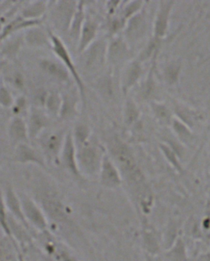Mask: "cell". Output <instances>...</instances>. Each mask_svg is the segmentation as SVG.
<instances>
[{"label": "cell", "instance_id": "cell-28", "mask_svg": "<svg viewBox=\"0 0 210 261\" xmlns=\"http://www.w3.org/2000/svg\"><path fill=\"white\" fill-rule=\"evenodd\" d=\"M147 261H154L151 256H147Z\"/></svg>", "mask_w": 210, "mask_h": 261}, {"label": "cell", "instance_id": "cell-15", "mask_svg": "<svg viewBox=\"0 0 210 261\" xmlns=\"http://www.w3.org/2000/svg\"><path fill=\"white\" fill-rule=\"evenodd\" d=\"M141 66L137 62L132 63L127 72L126 73L124 80V90H127L130 87H133L135 83H137L138 78L141 76Z\"/></svg>", "mask_w": 210, "mask_h": 261}, {"label": "cell", "instance_id": "cell-12", "mask_svg": "<svg viewBox=\"0 0 210 261\" xmlns=\"http://www.w3.org/2000/svg\"><path fill=\"white\" fill-rule=\"evenodd\" d=\"M42 200L43 208L52 218H55L56 220H60L64 216L63 205L56 199L46 197Z\"/></svg>", "mask_w": 210, "mask_h": 261}, {"label": "cell", "instance_id": "cell-10", "mask_svg": "<svg viewBox=\"0 0 210 261\" xmlns=\"http://www.w3.org/2000/svg\"><path fill=\"white\" fill-rule=\"evenodd\" d=\"M47 119L42 113L34 111L30 118L28 133L31 138H35L39 135L44 126H46Z\"/></svg>", "mask_w": 210, "mask_h": 261}, {"label": "cell", "instance_id": "cell-13", "mask_svg": "<svg viewBox=\"0 0 210 261\" xmlns=\"http://www.w3.org/2000/svg\"><path fill=\"white\" fill-rule=\"evenodd\" d=\"M97 25L94 21L87 20L82 28V40L80 43V51L84 50V48L91 43V40L95 38L96 34Z\"/></svg>", "mask_w": 210, "mask_h": 261}, {"label": "cell", "instance_id": "cell-29", "mask_svg": "<svg viewBox=\"0 0 210 261\" xmlns=\"http://www.w3.org/2000/svg\"><path fill=\"white\" fill-rule=\"evenodd\" d=\"M21 261H22V260H21Z\"/></svg>", "mask_w": 210, "mask_h": 261}, {"label": "cell", "instance_id": "cell-5", "mask_svg": "<svg viewBox=\"0 0 210 261\" xmlns=\"http://www.w3.org/2000/svg\"><path fill=\"white\" fill-rule=\"evenodd\" d=\"M49 36H50L51 40H52V44H54V50L55 54L59 56L60 59L63 60V63H65L67 65V68L71 71L72 73V76L75 78L78 86L80 87L81 91L83 93V85H82V80H81L80 76L78 75L76 72L75 66L72 62V59L70 58L69 54L67 52V48L64 47L61 40L58 38L57 36L52 34L49 32Z\"/></svg>", "mask_w": 210, "mask_h": 261}, {"label": "cell", "instance_id": "cell-7", "mask_svg": "<svg viewBox=\"0 0 210 261\" xmlns=\"http://www.w3.org/2000/svg\"><path fill=\"white\" fill-rule=\"evenodd\" d=\"M15 160L20 163H35L40 166H44V160L39 155L38 153L29 145L19 144L16 150Z\"/></svg>", "mask_w": 210, "mask_h": 261}, {"label": "cell", "instance_id": "cell-20", "mask_svg": "<svg viewBox=\"0 0 210 261\" xmlns=\"http://www.w3.org/2000/svg\"><path fill=\"white\" fill-rule=\"evenodd\" d=\"M45 10V5L44 2H37L32 6L28 7L23 12V16L25 17H37L44 13Z\"/></svg>", "mask_w": 210, "mask_h": 261}, {"label": "cell", "instance_id": "cell-26", "mask_svg": "<svg viewBox=\"0 0 210 261\" xmlns=\"http://www.w3.org/2000/svg\"><path fill=\"white\" fill-rule=\"evenodd\" d=\"M141 1H137V2H133L132 5H129V6L126 8V10H125V17H130L133 13H136V12L141 8Z\"/></svg>", "mask_w": 210, "mask_h": 261}, {"label": "cell", "instance_id": "cell-21", "mask_svg": "<svg viewBox=\"0 0 210 261\" xmlns=\"http://www.w3.org/2000/svg\"><path fill=\"white\" fill-rule=\"evenodd\" d=\"M47 108L49 111L52 112L54 114H57L58 112L60 110V106H61V100L59 95L55 93H52L49 95L47 99Z\"/></svg>", "mask_w": 210, "mask_h": 261}, {"label": "cell", "instance_id": "cell-14", "mask_svg": "<svg viewBox=\"0 0 210 261\" xmlns=\"http://www.w3.org/2000/svg\"><path fill=\"white\" fill-rule=\"evenodd\" d=\"M41 68L55 77L59 78L60 80H67V73L65 70L62 67L50 60H43L40 63Z\"/></svg>", "mask_w": 210, "mask_h": 261}, {"label": "cell", "instance_id": "cell-8", "mask_svg": "<svg viewBox=\"0 0 210 261\" xmlns=\"http://www.w3.org/2000/svg\"><path fill=\"white\" fill-rule=\"evenodd\" d=\"M9 136L12 141L17 143L23 144L28 140L29 136L28 126L21 118L13 119L9 126Z\"/></svg>", "mask_w": 210, "mask_h": 261}, {"label": "cell", "instance_id": "cell-17", "mask_svg": "<svg viewBox=\"0 0 210 261\" xmlns=\"http://www.w3.org/2000/svg\"><path fill=\"white\" fill-rule=\"evenodd\" d=\"M124 121L126 124L130 125L139 117V110L133 101H128L125 107Z\"/></svg>", "mask_w": 210, "mask_h": 261}, {"label": "cell", "instance_id": "cell-16", "mask_svg": "<svg viewBox=\"0 0 210 261\" xmlns=\"http://www.w3.org/2000/svg\"><path fill=\"white\" fill-rule=\"evenodd\" d=\"M40 21L37 20H33V21H24L22 18H17V19L13 21L12 23L9 24L5 29L3 31L2 39L5 38V36H8L9 33L14 32L16 30L20 29V28H25L28 25H35V24L40 23Z\"/></svg>", "mask_w": 210, "mask_h": 261}, {"label": "cell", "instance_id": "cell-9", "mask_svg": "<svg viewBox=\"0 0 210 261\" xmlns=\"http://www.w3.org/2000/svg\"><path fill=\"white\" fill-rule=\"evenodd\" d=\"M63 142L62 133H52L42 140V146L47 154L51 156L57 155Z\"/></svg>", "mask_w": 210, "mask_h": 261}, {"label": "cell", "instance_id": "cell-2", "mask_svg": "<svg viewBox=\"0 0 210 261\" xmlns=\"http://www.w3.org/2000/svg\"><path fill=\"white\" fill-rule=\"evenodd\" d=\"M19 197L24 216L28 223H32L37 229L42 231L46 229V217L38 204L28 196L22 195Z\"/></svg>", "mask_w": 210, "mask_h": 261}, {"label": "cell", "instance_id": "cell-27", "mask_svg": "<svg viewBox=\"0 0 210 261\" xmlns=\"http://www.w3.org/2000/svg\"><path fill=\"white\" fill-rule=\"evenodd\" d=\"M160 147H161V150L164 151V154L167 156V158L170 160L171 162H172L173 165H177V162H176V160H175L173 154H172V151L167 147L166 145H160Z\"/></svg>", "mask_w": 210, "mask_h": 261}, {"label": "cell", "instance_id": "cell-3", "mask_svg": "<svg viewBox=\"0 0 210 261\" xmlns=\"http://www.w3.org/2000/svg\"><path fill=\"white\" fill-rule=\"evenodd\" d=\"M101 184L108 188H116L122 184V178L118 169L110 157L103 156L100 168Z\"/></svg>", "mask_w": 210, "mask_h": 261}, {"label": "cell", "instance_id": "cell-23", "mask_svg": "<svg viewBox=\"0 0 210 261\" xmlns=\"http://www.w3.org/2000/svg\"><path fill=\"white\" fill-rule=\"evenodd\" d=\"M124 47H123V44L120 42V41H117L113 44V48H112V57L114 59H119L122 57V55L124 54Z\"/></svg>", "mask_w": 210, "mask_h": 261}, {"label": "cell", "instance_id": "cell-19", "mask_svg": "<svg viewBox=\"0 0 210 261\" xmlns=\"http://www.w3.org/2000/svg\"><path fill=\"white\" fill-rule=\"evenodd\" d=\"M143 20L140 16H137V17L133 18V20L130 21L127 32H128V34H130V37L132 36L137 37L143 32Z\"/></svg>", "mask_w": 210, "mask_h": 261}, {"label": "cell", "instance_id": "cell-4", "mask_svg": "<svg viewBox=\"0 0 210 261\" xmlns=\"http://www.w3.org/2000/svg\"><path fill=\"white\" fill-rule=\"evenodd\" d=\"M77 156H76L75 144L71 133H68L63 143L62 150V162L65 168H67L74 175L79 174L78 169Z\"/></svg>", "mask_w": 210, "mask_h": 261}, {"label": "cell", "instance_id": "cell-1", "mask_svg": "<svg viewBox=\"0 0 210 261\" xmlns=\"http://www.w3.org/2000/svg\"><path fill=\"white\" fill-rule=\"evenodd\" d=\"M76 156L81 169L87 174H95L101 168L103 158L100 157V152L88 142L80 145V150Z\"/></svg>", "mask_w": 210, "mask_h": 261}, {"label": "cell", "instance_id": "cell-24", "mask_svg": "<svg viewBox=\"0 0 210 261\" xmlns=\"http://www.w3.org/2000/svg\"><path fill=\"white\" fill-rule=\"evenodd\" d=\"M0 101H1L2 106H5V107H9L13 102L12 97H11L9 91H7L6 89L4 88V87L1 88V91H0Z\"/></svg>", "mask_w": 210, "mask_h": 261}, {"label": "cell", "instance_id": "cell-18", "mask_svg": "<svg viewBox=\"0 0 210 261\" xmlns=\"http://www.w3.org/2000/svg\"><path fill=\"white\" fill-rule=\"evenodd\" d=\"M27 40L30 44L43 45L46 43V37L41 31L32 30L27 35Z\"/></svg>", "mask_w": 210, "mask_h": 261}, {"label": "cell", "instance_id": "cell-25", "mask_svg": "<svg viewBox=\"0 0 210 261\" xmlns=\"http://www.w3.org/2000/svg\"><path fill=\"white\" fill-rule=\"evenodd\" d=\"M145 245L149 253L154 254V236L153 234L150 232H145Z\"/></svg>", "mask_w": 210, "mask_h": 261}, {"label": "cell", "instance_id": "cell-22", "mask_svg": "<svg viewBox=\"0 0 210 261\" xmlns=\"http://www.w3.org/2000/svg\"><path fill=\"white\" fill-rule=\"evenodd\" d=\"M89 137V130L86 126L80 125L76 126L75 130V138L79 145H82L87 142Z\"/></svg>", "mask_w": 210, "mask_h": 261}, {"label": "cell", "instance_id": "cell-11", "mask_svg": "<svg viewBox=\"0 0 210 261\" xmlns=\"http://www.w3.org/2000/svg\"><path fill=\"white\" fill-rule=\"evenodd\" d=\"M164 5L160 9V13L158 14L157 20L155 22V36L156 37H160L164 36L166 31L167 22H168V16L170 9L171 2H164Z\"/></svg>", "mask_w": 210, "mask_h": 261}, {"label": "cell", "instance_id": "cell-6", "mask_svg": "<svg viewBox=\"0 0 210 261\" xmlns=\"http://www.w3.org/2000/svg\"><path fill=\"white\" fill-rule=\"evenodd\" d=\"M2 201L10 214H12L15 218H17L21 223H24L25 225L28 226V221L24 216L20 197L15 193L12 188H7L5 196H3Z\"/></svg>", "mask_w": 210, "mask_h": 261}]
</instances>
